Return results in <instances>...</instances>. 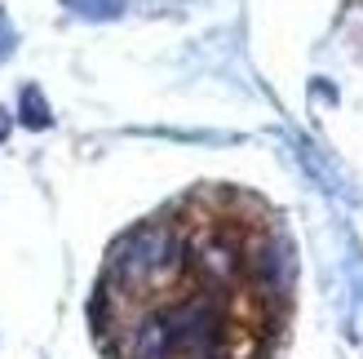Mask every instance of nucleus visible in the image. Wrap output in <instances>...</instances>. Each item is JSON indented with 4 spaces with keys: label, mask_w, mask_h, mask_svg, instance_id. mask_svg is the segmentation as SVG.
<instances>
[{
    "label": "nucleus",
    "mask_w": 363,
    "mask_h": 359,
    "mask_svg": "<svg viewBox=\"0 0 363 359\" xmlns=\"http://www.w3.org/2000/svg\"><path fill=\"white\" fill-rule=\"evenodd\" d=\"M182 266H191L186 240L169 222H147L116 244L106 289L120 297H142V293H155L164 284H173L182 275Z\"/></svg>",
    "instance_id": "1"
},
{
    "label": "nucleus",
    "mask_w": 363,
    "mask_h": 359,
    "mask_svg": "<svg viewBox=\"0 0 363 359\" xmlns=\"http://www.w3.org/2000/svg\"><path fill=\"white\" fill-rule=\"evenodd\" d=\"M293 271H297V262H293V253H288L284 240H257V244H248L244 275L257 284L262 293H288Z\"/></svg>",
    "instance_id": "2"
}]
</instances>
